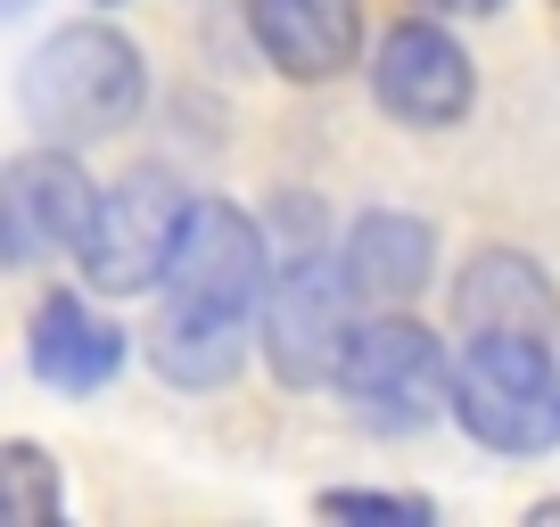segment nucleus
Segmentation results:
<instances>
[{
  "label": "nucleus",
  "instance_id": "3",
  "mask_svg": "<svg viewBox=\"0 0 560 527\" xmlns=\"http://www.w3.org/2000/svg\"><path fill=\"white\" fill-rule=\"evenodd\" d=\"M445 405L494 454H552L560 445V363L527 330H470Z\"/></svg>",
  "mask_w": 560,
  "mask_h": 527
},
{
  "label": "nucleus",
  "instance_id": "11",
  "mask_svg": "<svg viewBox=\"0 0 560 527\" xmlns=\"http://www.w3.org/2000/svg\"><path fill=\"white\" fill-rule=\"evenodd\" d=\"M338 272H347L354 297L404 305V297H420V289H429V272H438V231L420 223V214L371 207V214H354L347 247H338Z\"/></svg>",
  "mask_w": 560,
  "mask_h": 527
},
{
  "label": "nucleus",
  "instance_id": "14",
  "mask_svg": "<svg viewBox=\"0 0 560 527\" xmlns=\"http://www.w3.org/2000/svg\"><path fill=\"white\" fill-rule=\"evenodd\" d=\"M322 519H396V527H420L429 503L420 494H354V487H330L322 494Z\"/></svg>",
  "mask_w": 560,
  "mask_h": 527
},
{
  "label": "nucleus",
  "instance_id": "12",
  "mask_svg": "<svg viewBox=\"0 0 560 527\" xmlns=\"http://www.w3.org/2000/svg\"><path fill=\"white\" fill-rule=\"evenodd\" d=\"M560 314L552 281L536 272V256H520V247H487V256H470V272L454 281V321L462 330H527L544 338Z\"/></svg>",
  "mask_w": 560,
  "mask_h": 527
},
{
  "label": "nucleus",
  "instance_id": "13",
  "mask_svg": "<svg viewBox=\"0 0 560 527\" xmlns=\"http://www.w3.org/2000/svg\"><path fill=\"white\" fill-rule=\"evenodd\" d=\"M67 511V487H58V461L42 445L9 437L0 445V527H50Z\"/></svg>",
  "mask_w": 560,
  "mask_h": 527
},
{
  "label": "nucleus",
  "instance_id": "15",
  "mask_svg": "<svg viewBox=\"0 0 560 527\" xmlns=\"http://www.w3.org/2000/svg\"><path fill=\"white\" fill-rule=\"evenodd\" d=\"M420 17H494L503 0H412Z\"/></svg>",
  "mask_w": 560,
  "mask_h": 527
},
{
  "label": "nucleus",
  "instance_id": "8",
  "mask_svg": "<svg viewBox=\"0 0 560 527\" xmlns=\"http://www.w3.org/2000/svg\"><path fill=\"white\" fill-rule=\"evenodd\" d=\"M91 181L74 165V149H34V157L0 165V264H42V256H74L91 223Z\"/></svg>",
  "mask_w": 560,
  "mask_h": 527
},
{
  "label": "nucleus",
  "instance_id": "6",
  "mask_svg": "<svg viewBox=\"0 0 560 527\" xmlns=\"http://www.w3.org/2000/svg\"><path fill=\"white\" fill-rule=\"evenodd\" d=\"M338 387H347L363 412H380V421H404L420 429L429 412L445 405V379H454V363H445L438 330H420L412 314H380V321H354L347 347H338Z\"/></svg>",
  "mask_w": 560,
  "mask_h": 527
},
{
  "label": "nucleus",
  "instance_id": "1",
  "mask_svg": "<svg viewBox=\"0 0 560 527\" xmlns=\"http://www.w3.org/2000/svg\"><path fill=\"white\" fill-rule=\"evenodd\" d=\"M264 297V231L231 198H190L182 247L165 264V314L149 330V363L174 387H223L247 363Z\"/></svg>",
  "mask_w": 560,
  "mask_h": 527
},
{
  "label": "nucleus",
  "instance_id": "5",
  "mask_svg": "<svg viewBox=\"0 0 560 527\" xmlns=\"http://www.w3.org/2000/svg\"><path fill=\"white\" fill-rule=\"evenodd\" d=\"M256 330H264V354L289 387H322L338 371V347L354 330V289L338 272V256H298L280 264L272 289L256 297Z\"/></svg>",
  "mask_w": 560,
  "mask_h": 527
},
{
  "label": "nucleus",
  "instance_id": "4",
  "mask_svg": "<svg viewBox=\"0 0 560 527\" xmlns=\"http://www.w3.org/2000/svg\"><path fill=\"white\" fill-rule=\"evenodd\" d=\"M182 223H190V190H182L165 165H132L116 190L91 198V223H83V281L100 297H140V289L165 281V264L182 247Z\"/></svg>",
  "mask_w": 560,
  "mask_h": 527
},
{
  "label": "nucleus",
  "instance_id": "7",
  "mask_svg": "<svg viewBox=\"0 0 560 527\" xmlns=\"http://www.w3.org/2000/svg\"><path fill=\"white\" fill-rule=\"evenodd\" d=\"M371 99L396 124H412V132H445V124L470 116L478 74H470L462 42L445 34L438 17H404V25H387L380 50H371Z\"/></svg>",
  "mask_w": 560,
  "mask_h": 527
},
{
  "label": "nucleus",
  "instance_id": "10",
  "mask_svg": "<svg viewBox=\"0 0 560 527\" xmlns=\"http://www.w3.org/2000/svg\"><path fill=\"white\" fill-rule=\"evenodd\" d=\"M25 363H34V379L58 387V396H100L124 371V330L107 314H91L83 297H42L34 330H25Z\"/></svg>",
  "mask_w": 560,
  "mask_h": 527
},
{
  "label": "nucleus",
  "instance_id": "9",
  "mask_svg": "<svg viewBox=\"0 0 560 527\" xmlns=\"http://www.w3.org/2000/svg\"><path fill=\"white\" fill-rule=\"evenodd\" d=\"M247 34L289 83H330L363 50V9L354 0H247Z\"/></svg>",
  "mask_w": 560,
  "mask_h": 527
},
{
  "label": "nucleus",
  "instance_id": "2",
  "mask_svg": "<svg viewBox=\"0 0 560 527\" xmlns=\"http://www.w3.org/2000/svg\"><path fill=\"white\" fill-rule=\"evenodd\" d=\"M18 99H25V116H34V132H50L58 149L116 141L124 124L140 116V99H149V67H140V50L116 25H58V34L25 58Z\"/></svg>",
  "mask_w": 560,
  "mask_h": 527
},
{
  "label": "nucleus",
  "instance_id": "16",
  "mask_svg": "<svg viewBox=\"0 0 560 527\" xmlns=\"http://www.w3.org/2000/svg\"><path fill=\"white\" fill-rule=\"evenodd\" d=\"M25 9H34V0H0V17H25Z\"/></svg>",
  "mask_w": 560,
  "mask_h": 527
}]
</instances>
